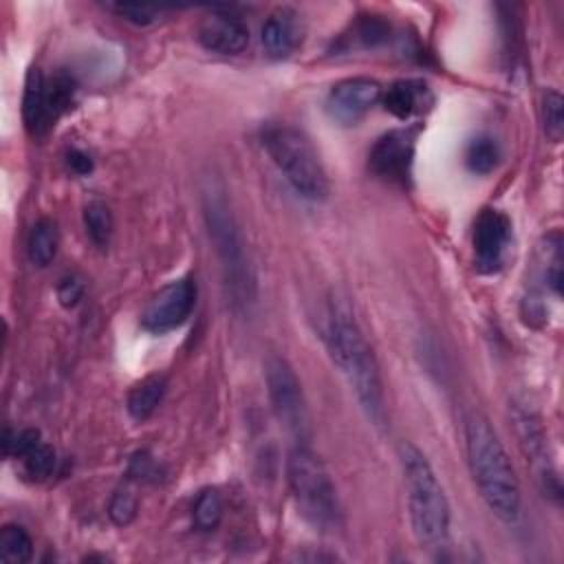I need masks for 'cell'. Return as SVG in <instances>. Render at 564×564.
<instances>
[{"mask_svg": "<svg viewBox=\"0 0 564 564\" xmlns=\"http://www.w3.org/2000/svg\"><path fill=\"white\" fill-rule=\"evenodd\" d=\"M324 341L333 364L348 381L355 399L375 427L386 425V394L377 357L366 341L352 308L339 295L328 300Z\"/></svg>", "mask_w": 564, "mask_h": 564, "instance_id": "cell-1", "label": "cell"}, {"mask_svg": "<svg viewBox=\"0 0 564 564\" xmlns=\"http://www.w3.org/2000/svg\"><path fill=\"white\" fill-rule=\"evenodd\" d=\"M465 452L471 478L487 509L507 524L518 522L522 511L518 476L500 436L480 412H469L465 419Z\"/></svg>", "mask_w": 564, "mask_h": 564, "instance_id": "cell-2", "label": "cell"}, {"mask_svg": "<svg viewBox=\"0 0 564 564\" xmlns=\"http://www.w3.org/2000/svg\"><path fill=\"white\" fill-rule=\"evenodd\" d=\"M200 203L209 238L220 260L227 297L236 311H249L256 302V271L225 187L207 178L200 189Z\"/></svg>", "mask_w": 564, "mask_h": 564, "instance_id": "cell-3", "label": "cell"}, {"mask_svg": "<svg viewBox=\"0 0 564 564\" xmlns=\"http://www.w3.org/2000/svg\"><path fill=\"white\" fill-rule=\"evenodd\" d=\"M408 513L414 538L423 546H438L449 533V502L427 456L412 443L399 445Z\"/></svg>", "mask_w": 564, "mask_h": 564, "instance_id": "cell-4", "label": "cell"}, {"mask_svg": "<svg viewBox=\"0 0 564 564\" xmlns=\"http://www.w3.org/2000/svg\"><path fill=\"white\" fill-rule=\"evenodd\" d=\"M262 145L286 183L306 200L319 203L328 196V174L311 139L289 126L271 123L262 132Z\"/></svg>", "mask_w": 564, "mask_h": 564, "instance_id": "cell-5", "label": "cell"}, {"mask_svg": "<svg viewBox=\"0 0 564 564\" xmlns=\"http://www.w3.org/2000/svg\"><path fill=\"white\" fill-rule=\"evenodd\" d=\"M286 482L302 518L319 531L341 527V507L337 489L322 458L306 445H297L286 458Z\"/></svg>", "mask_w": 564, "mask_h": 564, "instance_id": "cell-6", "label": "cell"}, {"mask_svg": "<svg viewBox=\"0 0 564 564\" xmlns=\"http://www.w3.org/2000/svg\"><path fill=\"white\" fill-rule=\"evenodd\" d=\"M267 377V392L271 399V408L278 421L297 438H308V412L302 392V383L293 370V366L280 357L271 355L264 366Z\"/></svg>", "mask_w": 564, "mask_h": 564, "instance_id": "cell-7", "label": "cell"}, {"mask_svg": "<svg viewBox=\"0 0 564 564\" xmlns=\"http://www.w3.org/2000/svg\"><path fill=\"white\" fill-rule=\"evenodd\" d=\"M198 286L194 278L185 275L165 284L145 306L141 324L145 330L163 335L183 326L196 306Z\"/></svg>", "mask_w": 564, "mask_h": 564, "instance_id": "cell-8", "label": "cell"}, {"mask_svg": "<svg viewBox=\"0 0 564 564\" xmlns=\"http://www.w3.org/2000/svg\"><path fill=\"white\" fill-rule=\"evenodd\" d=\"M379 99V82L370 77H348L330 88L326 97V112L341 126H355Z\"/></svg>", "mask_w": 564, "mask_h": 564, "instance_id": "cell-9", "label": "cell"}, {"mask_svg": "<svg viewBox=\"0 0 564 564\" xmlns=\"http://www.w3.org/2000/svg\"><path fill=\"white\" fill-rule=\"evenodd\" d=\"M511 242V223L498 209H482L474 223V256L482 273H494L502 267Z\"/></svg>", "mask_w": 564, "mask_h": 564, "instance_id": "cell-10", "label": "cell"}, {"mask_svg": "<svg viewBox=\"0 0 564 564\" xmlns=\"http://www.w3.org/2000/svg\"><path fill=\"white\" fill-rule=\"evenodd\" d=\"M414 134L408 130H390L379 137L368 154L370 170L392 183H405L412 172Z\"/></svg>", "mask_w": 564, "mask_h": 564, "instance_id": "cell-11", "label": "cell"}, {"mask_svg": "<svg viewBox=\"0 0 564 564\" xmlns=\"http://www.w3.org/2000/svg\"><path fill=\"white\" fill-rule=\"evenodd\" d=\"M513 423H516V432H518L522 452L527 456V463H531L542 491L557 498L560 480H557L555 469L551 467V460L546 454V436H544L542 425L538 423V419L533 414H529L524 410H513Z\"/></svg>", "mask_w": 564, "mask_h": 564, "instance_id": "cell-12", "label": "cell"}, {"mask_svg": "<svg viewBox=\"0 0 564 564\" xmlns=\"http://www.w3.org/2000/svg\"><path fill=\"white\" fill-rule=\"evenodd\" d=\"M4 454L22 463V471L29 480H46L55 469V449L42 441L37 430H22L4 436Z\"/></svg>", "mask_w": 564, "mask_h": 564, "instance_id": "cell-13", "label": "cell"}, {"mask_svg": "<svg viewBox=\"0 0 564 564\" xmlns=\"http://www.w3.org/2000/svg\"><path fill=\"white\" fill-rule=\"evenodd\" d=\"M198 42L220 55H238L249 44L247 24L227 11H212L198 26Z\"/></svg>", "mask_w": 564, "mask_h": 564, "instance_id": "cell-14", "label": "cell"}, {"mask_svg": "<svg viewBox=\"0 0 564 564\" xmlns=\"http://www.w3.org/2000/svg\"><path fill=\"white\" fill-rule=\"evenodd\" d=\"M302 33L304 29H302L300 13L291 7H280L262 24L260 42L269 57L284 59L291 53H295V48L300 46Z\"/></svg>", "mask_w": 564, "mask_h": 564, "instance_id": "cell-15", "label": "cell"}, {"mask_svg": "<svg viewBox=\"0 0 564 564\" xmlns=\"http://www.w3.org/2000/svg\"><path fill=\"white\" fill-rule=\"evenodd\" d=\"M22 119L24 128L33 139L44 137L57 121L46 95V77L40 68H31L24 82L22 95Z\"/></svg>", "mask_w": 564, "mask_h": 564, "instance_id": "cell-16", "label": "cell"}, {"mask_svg": "<svg viewBox=\"0 0 564 564\" xmlns=\"http://www.w3.org/2000/svg\"><path fill=\"white\" fill-rule=\"evenodd\" d=\"M383 108L397 119H410L421 112L427 101V86L419 79H397L381 90Z\"/></svg>", "mask_w": 564, "mask_h": 564, "instance_id": "cell-17", "label": "cell"}, {"mask_svg": "<svg viewBox=\"0 0 564 564\" xmlns=\"http://www.w3.org/2000/svg\"><path fill=\"white\" fill-rule=\"evenodd\" d=\"M165 386L167 383H165L163 375H150V377H143L141 381H137L128 392V401H126L128 414L134 421L150 419L163 401Z\"/></svg>", "mask_w": 564, "mask_h": 564, "instance_id": "cell-18", "label": "cell"}, {"mask_svg": "<svg viewBox=\"0 0 564 564\" xmlns=\"http://www.w3.org/2000/svg\"><path fill=\"white\" fill-rule=\"evenodd\" d=\"M57 245H59V234L53 220L42 218L31 227L29 240H26V251L29 260L35 267H48L55 256H57Z\"/></svg>", "mask_w": 564, "mask_h": 564, "instance_id": "cell-19", "label": "cell"}, {"mask_svg": "<svg viewBox=\"0 0 564 564\" xmlns=\"http://www.w3.org/2000/svg\"><path fill=\"white\" fill-rule=\"evenodd\" d=\"M33 555V540L20 524H4L0 529V560L9 564L29 562Z\"/></svg>", "mask_w": 564, "mask_h": 564, "instance_id": "cell-20", "label": "cell"}, {"mask_svg": "<svg viewBox=\"0 0 564 564\" xmlns=\"http://www.w3.org/2000/svg\"><path fill=\"white\" fill-rule=\"evenodd\" d=\"M223 511H225V505H223L220 491L214 487H207L194 500L192 522L198 531H214L223 520Z\"/></svg>", "mask_w": 564, "mask_h": 564, "instance_id": "cell-21", "label": "cell"}, {"mask_svg": "<svg viewBox=\"0 0 564 564\" xmlns=\"http://www.w3.org/2000/svg\"><path fill=\"white\" fill-rule=\"evenodd\" d=\"M84 227H86L90 242L99 249H106L110 245L112 227H115L108 205L101 200H90L84 207Z\"/></svg>", "mask_w": 564, "mask_h": 564, "instance_id": "cell-22", "label": "cell"}, {"mask_svg": "<svg viewBox=\"0 0 564 564\" xmlns=\"http://www.w3.org/2000/svg\"><path fill=\"white\" fill-rule=\"evenodd\" d=\"M540 275H542V282L555 295H560V286H562V242H560L557 234L544 238V242L540 245Z\"/></svg>", "mask_w": 564, "mask_h": 564, "instance_id": "cell-23", "label": "cell"}, {"mask_svg": "<svg viewBox=\"0 0 564 564\" xmlns=\"http://www.w3.org/2000/svg\"><path fill=\"white\" fill-rule=\"evenodd\" d=\"M500 161V150L498 143L491 137H476L467 143L465 148V165L474 174H489L496 170Z\"/></svg>", "mask_w": 564, "mask_h": 564, "instance_id": "cell-24", "label": "cell"}, {"mask_svg": "<svg viewBox=\"0 0 564 564\" xmlns=\"http://www.w3.org/2000/svg\"><path fill=\"white\" fill-rule=\"evenodd\" d=\"M46 95H48V104L53 108V115L59 119L66 110L73 108L75 95H77V84L70 75L57 73L51 79H46Z\"/></svg>", "mask_w": 564, "mask_h": 564, "instance_id": "cell-25", "label": "cell"}, {"mask_svg": "<svg viewBox=\"0 0 564 564\" xmlns=\"http://www.w3.org/2000/svg\"><path fill=\"white\" fill-rule=\"evenodd\" d=\"M108 11L117 13L119 18L137 24V26H150L159 22L170 9L167 7H156V4H134V2H112L106 4Z\"/></svg>", "mask_w": 564, "mask_h": 564, "instance_id": "cell-26", "label": "cell"}, {"mask_svg": "<svg viewBox=\"0 0 564 564\" xmlns=\"http://www.w3.org/2000/svg\"><path fill=\"white\" fill-rule=\"evenodd\" d=\"M564 99L557 90H546L542 95V123H544V134L549 137V141L557 143L562 139V130H564V112H562Z\"/></svg>", "mask_w": 564, "mask_h": 564, "instance_id": "cell-27", "label": "cell"}, {"mask_svg": "<svg viewBox=\"0 0 564 564\" xmlns=\"http://www.w3.org/2000/svg\"><path fill=\"white\" fill-rule=\"evenodd\" d=\"M139 509V500L130 489H117L108 505V516L117 527H126L134 520Z\"/></svg>", "mask_w": 564, "mask_h": 564, "instance_id": "cell-28", "label": "cell"}, {"mask_svg": "<svg viewBox=\"0 0 564 564\" xmlns=\"http://www.w3.org/2000/svg\"><path fill=\"white\" fill-rule=\"evenodd\" d=\"M357 37L364 42V46H377L388 37V24L377 18H366L357 26Z\"/></svg>", "mask_w": 564, "mask_h": 564, "instance_id": "cell-29", "label": "cell"}, {"mask_svg": "<svg viewBox=\"0 0 564 564\" xmlns=\"http://www.w3.org/2000/svg\"><path fill=\"white\" fill-rule=\"evenodd\" d=\"M84 295V284L73 278V275H66L59 280L57 284V297H59V304L66 306V308H73Z\"/></svg>", "mask_w": 564, "mask_h": 564, "instance_id": "cell-30", "label": "cell"}, {"mask_svg": "<svg viewBox=\"0 0 564 564\" xmlns=\"http://www.w3.org/2000/svg\"><path fill=\"white\" fill-rule=\"evenodd\" d=\"M66 163H68V167L75 172V174H79V176H86V174H90L93 172V159H90V154H86L84 150H70L68 154H66Z\"/></svg>", "mask_w": 564, "mask_h": 564, "instance_id": "cell-31", "label": "cell"}]
</instances>
